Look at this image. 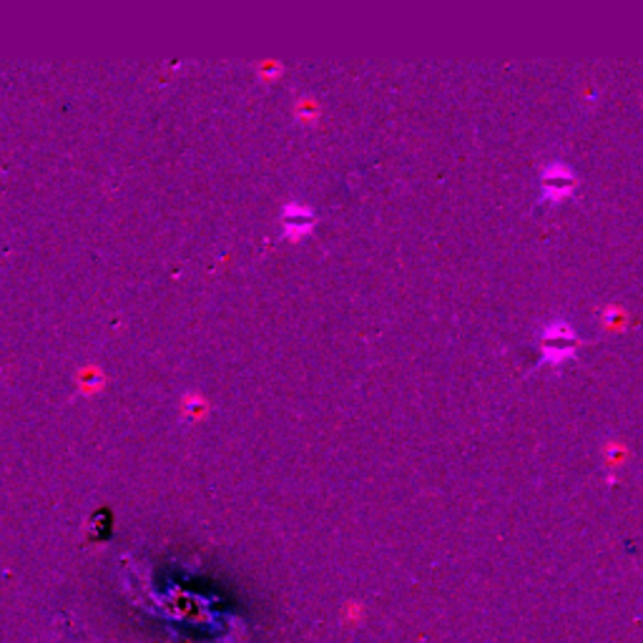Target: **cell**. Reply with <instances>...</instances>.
<instances>
[{
	"label": "cell",
	"mask_w": 643,
	"mask_h": 643,
	"mask_svg": "<svg viewBox=\"0 0 643 643\" xmlns=\"http://www.w3.org/2000/svg\"><path fill=\"white\" fill-rule=\"evenodd\" d=\"M541 187H543V194L548 196V199H563V196H568L570 189L576 187V176L570 171L566 163H548L545 169H543V176H541Z\"/></svg>",
	"instance_id": "7a4b0ae2"
},
{
	"label": "cell",
	"mask_w": 643,
	"mask_h": 643,
	"mask_svg": "<svg viewBox=\"0 0 643 643\" xmlns=\"http://www.w3.org/2000/svg\"><path fill=\"white\" fill-rule=\"evenodd\" d=\"M541 347L543 354L551 357V360L566 357V354L576 347V335H573V329L568 327V322L556 320L551 322V324H545V327H543Z\"/></svg>",
	"instance_id": "6da1fadb"
}]
</instances>
